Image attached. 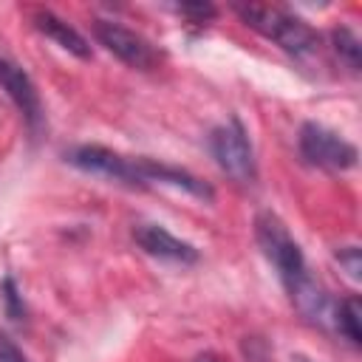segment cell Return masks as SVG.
<instances>
[{
    "label": "cell",
    "instance_id": "cell-1",
    "mask_svg": "<svg viewBox=\"0 0 362 362\" xmlns=\"http://www.w3.org/2000/svg\"><path fill=\"white\" fill-rule=\"evenodd\" d=\"M235 14L260 37L272 40L291 57H308L320 48V34L297 14L269 3H235Z\"/></svg>",
    "mask_w": 362,
    "mask_h": 362
},
{
    "label": "cell",
    "instance_id": "cell-2",
    "mask_svg": "<svg viewBox=\"0 0 362 362\" xmlns=\"http://www.w3.org/2000/svg\"><path fill=\"white\" fill-rule=\"evenodd\" d=\"M255 240H257L260 252L266 255V260L274 266V272H277L280 283L286 286V291H294L303 280L311 277L300 243L291 238L288 226L272 209L257 212V218H255Z\"/></svg>",
    "mask_w": 362,
    "mask_h": 362
},
{
    "label": "cell",
    "instance_id": "cell-3",
    "mask_svg": "<svg viewBox=\"0 0 362 362\" xmlns=\"http://www.w3.org/2000/svg\"><path fill=\"white\" fill-rule=\"evenodd\" d=\"M209 153L229 178H235L240 184H252L257 178L255 150H252L249 133L238 116H232L223 124L209 130Z\"/></svg>",
    "mask_w": 362,
    "mask_h": 362
},
{
    "label": "cell",
    "instance_id": "cell-4",
    "mask_svg": "<svg viewBox=\"0 0 362 362\" xmlns=\"http://www.w3.org/2000/svg\"><path fill=\"white\" fill-rule=\"evenodd\" d=\"M297 147L305 164L320 170H334V173L356 167V158H359V150L348 139H342L339 133L328 130L320 122H305L300 127Z\"/></svg>",
    "mask_w": 362,
    "mask_h": 362
},
{
    "label": "cell",
    "instance_id": "cell-5",
    "mask_svg": "<svg viewBox=\"0 0 362 362\" xmlns=\"http://www.w3.org/2000/svg\"><path fill=\"white\" fill-rule=\"evenodd\" d=\"M65 161L90 175H102V178L119 181L127 187H147L141 178V170H139V156L130 158V156H122L102 144H79V147L65 150Z\"/></svg>",
    "mask_w": 362,
    "mask_h": 362
},
{
    "label": "cell",
    "instance_id": "cell-6",
    "mask_svg": "<svg viewBox=\"0 0 362 362\" xmlns=\"http://www.w3.org/2000/svg\"><path fill=\"white\" fill-rule=\"evenodd\" d=\"M93 37L99 40V45H105L116 59H122L130 68L139 71H150L161 54L156 51V45L141 37L139 31L116 23V20H93Z\"/></svg>",
    "mask_w": 362,
    "mask_h": 362
},
{
    "label": "cell",
    "instance_id": "cell-7",
    "mask_svg": "<svg viewBox=\"0 0 362 362\" xmlns=\"http://www.w3.org/2000/svg\"><path fill=\"white\" fill-rule=\"evenodd\" d=\"M0 88L14 102V107L20 110V116L25 119V124L31 127V133H37L42 127V122H45V113H42L40 90H37L34 79L28 76V71L20 68L14 59L0 57Z\"/></svg>",
    "mask_w": 362,
    "mask_h": 362
},
{
    "label": "cell",
    "instance_id": "cell-8",
    "mask_svg": "<svg viewBox=\"0 0 362 362\" xmlns=\"http://www.w3.org/2000/svg\"><path fill=\"white\" fill-rule=\"evenodd\" d=\"M133 240H136V246L144 255L158 257V260H170V263H181V266H192L201 257L192 243L175 238L173 232H167L158 223H139V226H133Z\"/></svg>",
    "mask_w": 362,
    "mask_h": 362
},
{
    "label": "cell",
    "instance_id": "cell-9",
    "mask_svg": "<svg viewBox=\"0 0 362 362\" xmlns=\"http://www.w3.org/2000/svg\"><path fill=\"white\" fill-rule=\"evenodd\" d=\"M139 170H141V178L144 184L150 181H158V184H170V187H178L184 192H189L192 198L204 201V204H212L215 201V189L209 181L192 175L189 170L184 167H173V164H164V161H153L147 156H139Z\"/></svg>",
    "mask_w": 362,
    "mask_h": 362
},
{
    "label": "cell",
    "instance_id": "cell-10",
    "mask_svg": "<svg viewBox=\"0 0 362 362\" xmlns=\"http://www.w3.org/2000/svg\"><path fill=\"white\" fill-rule=\"evenodd\" d=\"M31 25L40 31V34H45L48 40H54L62 51H68V54H74L76 59H90V42L74 28V25H68L59 14H54L51 8H34L31 11Z\"/></svg>",
    "mask_w": 362,
    "mask_h": 362
},
{
    "label": "cell",
    "instance_id": "cell-11",
    "mask_svg": "<svg viewBox=\"0 0 362 362\" xmlns=\"http://www.w3.org/2000/svg\"><path fill=\"white\" fill-rule=\"evenodd\" d=\"M331 328L337 334H342L354 348L362 345V303L356 294L334 303V314H331Z\"/></svg>",
    "mask_w": 362,
    "mask_h": 362
},
{
    "label": "cell",
    "instance_id": "cell-12",
    "mask_svg": "<svg viewBox=\"0 0 362 362\" xmlns=\"http://www.w3.org/2000/svg\"><path fill=\"white\" fill-rule=\"evenodd\" d=\"M331 42H334L337 57H339L351 71H359V65H362V42H359V37H356L348 25H337V28L331 31Z\"/></svg>",
    "mask_w": 362,
    "mask_h": 362
},
{
    "label": "cell",
    "instance_id": "cell-13",
    "mask_svg": "<svg viewBox=\"0 0 362 362\" xmlns=\"http://www.w3.org/2000/svg\"><path fill=\"white\" fill-rule=\"evenodd\" d=\"M3 305H6V317L11 322H23L25 320V305H23V297L17 291L14 277H6L3 280Z\"/></svg>",
    "mask_w": 362,
    "mask_h": 362
},
{
    "label": "cell",
    "instance_id": "cell-14",
    "mask_svg": "<svg viewBox=\"0 0 362 362\" xmlns=\"http://www.w3.org/2000/svg\"><path fill=\"white\" fill-rule=\"evenodd\" d=\"M334 257H337V263L348 272V277H351V280H359V277H362L359 246H342V249H337V252H334Z\"/></svg>",
    "mask_w": 362,
    "mask_h": 362
},
{
    "label": "cell",
    "instance_id": "cell-15",
    "mask_svg": "<svg viewBox=\"0 0 362 362\" xmlns=\"http://www.w3.org/2000/svg\"><path fill=\"white\" fill-rule=\"evenodd\" d=\"M173 8L184 17H189L192 23H206V20L215 17V6H209V3H181V6H173Z\"/></svg>",
    "mask_w": 362,
    "mask_h": 362
},
{
    "label": "cell",
    "instance_id": "cell-16",
    "mask_svg": "<svg viewBox=\"0 0 362 362\" xmlns=\"http://www.w3.org/2000/svg\"><path fill=\"white\" fill-rule=\"evenodd\" d=\"M0 362H28V356L20 351V345L0 331Z\"/></svg>",
    "mask_w": 362,
    "mask_h": 362
},
{
    "label": "cell",
    "instance_id": "cell-17",
    "mask_svg": "<svg viewBox=\"0 0 362 362\" xmlns=\"http://www.w3.org/2000/svg\"><path fill=\"white\" fill-rule=\"evenodd\" d=\"M192 362H221V359H218L215 354H198V356H195Z\"/></svg>",
    "mask_w": 362,
    "mask_h": 362
}]
</instances>
